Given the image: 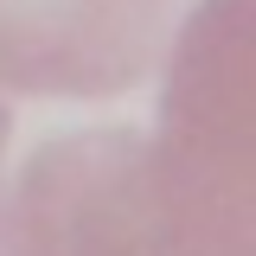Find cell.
Listing matches in <instances>:
<instances>
[{
  "instance_id": "obj_3",
  "label": "cell",
  "mask_w": 256,
  "mask_h": 256,
  "mask_svg": "<svg viewBox=\"0 0 256 256\" xmlns=\"http://www.w3.org/2000/svg\"><path fill=\"white\" fill-rule=\"evenodd\" d=\"M173 0H0V84L20 96L102 102L160 58Z\"/></svg>"
},
{
  "instance_id": "obj_2",
  "label": "cell",
  "mask_w": 256,
  "mask_h": 256,
  "mask_svg": "<svg viewBox=\"0 0 256 256\" xmlns=\"http://www.w3.org/2000/svg\"><path fill=\"white\" fill-rule=\"evenodd\" d=\"M6 256H160L134 192V128L58 134L6 205Z\"/></svg>"
},
{
  "instance_id": "obj_4",
  "label": "cell",
  "mask_w": 256,
  "mask_h": 256,
  "mask_svg": "<svg viewBox=\"0 0 256 256\" xmlns=\"http://www.w3.org/2000/svg\"><path fill=\"white\" fill-rule=\"evenodd\" d=\"M6 128L13 122H6V102H0V160H6Z\"/></svg>"
},
{
  "instance_id": "obj_1",
  "label": "cell",
  "mask_w": 256,
  "mask_h": 256,
  "mask_svg": "<svg viewBox=\"0 0 256 256\" xmlns=\"http://www.w3.org/2000/svg\"><path fill=\"white\" fill-rule=\"evenodd\" d=\"M160 256H256V0H198L166 52L160 122L134 134Z\"/></svg>"
}]
</instances>
